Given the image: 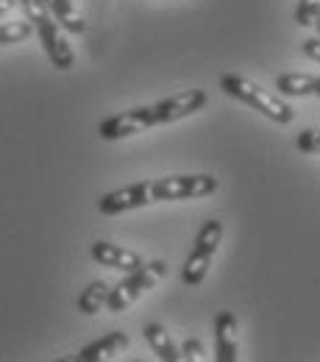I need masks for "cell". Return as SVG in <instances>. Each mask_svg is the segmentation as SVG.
<instances>
[{
    "label": "cell",
    "instance_id": "5",
    "mask_svg": "<svg viewBox=\"0 0 320 362\" xmlns=\"http://www.w3.org/2000/svg\"><path fill=\"white\" fill-rule=\"evenodd\" d=\"M218 189V179L198 173V176H167L150 181V201H186V198H206Z\"/></svg>",
    "mask_w": 320,
    "mask_h": 362
},
{
    "label": "cell",
    "instance_id": "3",
    "mask_svg": "<svg viewBox=\"0 0 320 362\" xmlns=\"http://www.w3.org/2000/svg\"><path fill=\"white\" fill-rule=\"evenodd\" d=\"M167 276V262L165 259H153V262H142V268L131 271L120 284H114L109 290L106 298V310L109 313H123L126 307H131L139 296H145L148 290H153L162 279Z\"/></svg>",
    "mask_w": 320,
    "mask_h": 362
},
{
    "label": "cell",
    "instance_id": "2",
    "mask_svg": "<svg viewBox=\"0 0 320 362\" xmlns=\"http://www.w3.org/2000/svg\"><path fill=\"white\" fill-rule=\"evenodd\" d=\"M220 87H223L226 95L237 98V100H242V103H248L251 109L262 112V115H265V117H271L273 123L287 126V123H292V117H295V112H292V106H290V103H284L278 95H271L265 87L254 84V81H251V78H245V76L226 73V76L220 78Z\"/></svg>",
    "mask_w": 320,
    "mask_h": 362
},
{
    "label": "cell",
    "instance_id": "10",
    "mask_svg": "<svg viewBox=\"0 0 320 362\" xmlns=\"http://www.w3.org/2000/svg\"><path fill=\"white\" fill-rule=\"evenodd\" d=\"M215 362H239L234 313H218L215 317Z\"/></svg>",
    "mask_w": 320,
    "mask_h": 362
},
{
    "label": "cell",
    "instance_id": "23",
    "mask_svg": "<svg viewBox=\"0 0 320 362\" xmlns=\"http://www.w3.org/2000/svg\"><path fill=\"white\" fill-rule=\"evenodd\" d=\"M312 95H318L320 98V76H315V92H312Z\"/></svg>",
    "mask_w": 320,
    "mask_h": 362
},
{
    "label": "cell",
    "instance_id": "4",
    "mask_svg": "<svg viewBox=\"0 0 320 362\" xmlns=\"http://www.w3.org/2000/svg\"><path fill=\"white\" fill-rule=\"evenodd\" d=\"M220 240H223V223L220 221H206L201 226L198 237H195V245H192V251H189V257H186V262L182 268V281L186 287H198L206 279Z\"/></svg>",
    "mask_w": 320,
    "mask_h": 362
},
{
    "label": "cell",
    "instance_id": "9",
    "mask_svg": "<svg viewBox=\"0 0 320 362\" xmlns=\"http://www.w3.org/2000/svg\"><path fill=\"white\" fill-rule=\"evenodd\" d=\"M92 259L97 262V265H103V268H114V271H137L142 268V259H139V254L134 251H129V248H123V245H114V243H106V240H97V243H92L90 248Z\"/></svg>",
    "mask_w": 320,
    "mask_h": 362
},
{
    "label": "cell",
    "instance_id": "18",
    "mask_svg": "<svg viewBox=\"0 0 320 362\" xmlns=\"http://www.w3.org/2000/svg\"><path fill=\"white\" fill-rule=\"evenodd\" d=\"M295 148L301 151V153H320V129H307V132H301L298 139H295Z\"/></svg>",
    "mask_w": 320,
    "mask_h": 362
},
{
    "label": "cell",
    "instance_id": "11",
    "mask_svg": "<svg viewBox=\"0 0 320 362\" xmlns=\"http://www.w3.org/2000/svg\"><path fill=\"white\" fill-rule=\"evenodd\" d=\"M126 349H129V334H126V332H109V334H103L100 340L90 343L87 349H81V351H78V360L109 362V360H114L120 351H126Z\"/></svg>",
    "mask_w": 320,
    "mask_h": 362
},
{
    "label": "cell",
    "instance_id": "15",
    "mask_svg": "<svg viewBox=\"0 0 320 362\" xmlns=\"http://www.w3.org/2000/svg\"><path fill=\"white\" fill-rule=\"evenodd\" d=\"M109 290H112V287H109L106 281H92V284H87V290L78 296V313H84V315L100 313V310L106 307Z\"/></svg>",
    "mask_w": 320,
    "mask_h": 362
},
{
    "label": "cell",
    "instance_id": "8",
    "mask_svg": "<svg viewBox=\"0 0 320 362\" xmlns=\"http://www.w3.org/2000/svg\"><path fill=\"white\" fill-rule=\"evenodd\" d=\"M145 129H153V120H150V106H137V109H129L123 115H114V117H106L97 129V134L103 136L106 142H114V139H126V136H134Z\"/></svg>",
    "mask_w": 320,
    "mask_h": 362
},
{
    "label": "cell",
    "instance_id": "7",
    "mask_svg": "<svg viewBox=\"0 0 320 362\" xmlns=\"http://www.w3.org/2000/svg\"><path fill=\"white\" fill-rule=\"evenodd\" d=\"M148 204H153L150 201V181H137V184L106 192L97 201V209H100V215H123V212H131V209L148 206Z\"/></svg>",
    "mask_w": 320,
    "mask_h": 362
},
{
    "label": "cell",
    "instance_id": "6",
    "mask_svg": "<svg viewBox=\"0 0 320 362\" xmlns=\"http://www.w3.org/2000/svg\"><path fill=\"white\" fill-rule=\"evenodd\" d=\"M206 100H209V95L203 90H184L179 95H170V98L153 103L150 106V120H153V126L176 123L182 117H189V115L201 112L206 106Z\"/></svg>",
    "mask_w": 320,
    "mask_h": 362
},
{
    "label": "cell",
    "instance_id": "22",
    "mask_svg": "<svg viewBox=\"0 0 320 362\" xmlns=\"http://www.w3.org/2000/svg\"><path fill=\"white\" fill-rule=\"evenodd\" d=\"M56 362H81V360H78V354H73V357H61V360H56Z\"/></svg>",
    "mask_w": 320,
    "mask_h": 362
},
{
    "label": "cell",
    "instance_id": "1",
    "mask_svg": "<svg viewBox=\"0 0 320 362\" xmlns=\"http://www.w3.org/2000/svg\"><path fill=\"white\" fill-rule=\"evenodd\" d=\"M25 11V20L34 25V31L40 34V42L45 47L47 59L56 70H73L76 67V53L67 42V37L61 34V25L53 20V14L47 11L42 0H17Z\"/></svg>",
    "mask_w": 320,
    "mask_h": 362
},
{
    "label": "cell",
    "instance_id": "20",
    "mask_svg": "<svg viewBox=\"0 0 320 362\" xmlns=\"http://www.w3.org/2000/svg\"><path fill=\"white\" fill-rule=\"evenodd\" d=\"M301 50H304V53H307L312 62H320V37H318V40H307V42L301 45Z\"/></svg>",
    "mask_w": 320,
    "mask_h": 362
},
{
    "label": "cell",
    "instance_id": "13",
    "mask_svg": "<svg viewBox=\"0 0 320 362\" xmlns=\"http://www.w3.org/2000/svg\"><path fill=\"white\" fill-rule=\"evenodd\" d=\"M47 6V11L53 14V20L64 28V31H70V34H84L87 31V20H84V14L78 11V6H76V0H42Z\"/></svg>",
    "mask_w": 320,
    "mask_h": 362
},
{
    "label": "cell",
    "instance_id": "14",
    "mask_svg": "<svg viewBox=\"0 0 320 362\" xmlns=\"http://www.w3.org/2000/svg\"><path fill=\"white\" fill-rule=\"evenodd\" d=\"M275 90L290 98H304L315 92V76L309 73H281L275 76Z\"/></svg>",
    "mask_w": 320,
    "mask_h": 362
},
{
    "label": "cell",
    "instance_id": "21",
    "mask_svg": "<svg viewBox=\"0 0 320 362\" xmlns=\"http://www.w3.org/2000/svg\"><path fill=\"white\" fill-rule=\"evenodd\" d=\"M14 6H17V0H0V20H3Z\"/></svg>",
    "mask_w": 320,
    "mask_h": 362
},
{
    "label": "cell",
    "instance_id": "24",
    "mask_svg": "<svg viewBox=\"0 0 320 362\" xmlns=\"http://www.w3.org/2000/svg\"><path fill=\"white\" fill-rule=\"evenodd\" d=\"M315 28H318V37H320V14H318V20H315Z\"/></svg>",
    "mask_w": 320,
    "mask_h": 362
},
{
    "label": "cell",
    "instance_id": "16",
    "mask_svg": "<svg viewBox=\"0 0 320 362\" xmlns=\"http://www.w3.org/2000/svg\"><path fill=\"white\" fill-rule=\"evenodd\" d=\"M34 34V25L28 20H11V23H0V45H14L23 42Z\"/></svg>",
    "mask_w": 320,
    "mask_h": 362
},
{
    "label": "cell",
    "instance_id": "12",
    "mask_svg": "<svg viewBox=\"0 0 320 362\" xmlns=\"http://www.w3.org/2000/svg\"><path fill=\"white\" fill-rule=\"evenodd\" d=\"M142 334H145L148 346L153 349V354L162 362H186L182 354V349L173 343V337L167 334V329H165L162 323H148V326L142 329Z\"/></svg>",
    "mask_w": 320,
    "mask_h": 362
},
{
    "label": "cell",
    "instance_id": "25",
    "mask_svg": "<svg viewBox=\"0 0 320 362\" xmlns=\"http://www.w3.org/2000/svg\"><path fill=\"white\" fill-rule=\"evenodd\" d=\"M137 362H142V360H137Z\"/></svg>",
    "mask_w": 320,
    "mask_h": 362
},
{
    "label": "cell",
    "instance_id": "17",
    "mask_svg": "<svg viewBox=\"0 0 320 362\" xmlns=\"http://www.w3.org/2000/svg\"><path fill=\"white\" fill-rule=\"evenodd\" d=\"M318 14H320V0H301L298 8H295V23H298L301 28L315 25Z\"/></svg>",
    "mask_w": 320,
    "mask_h": 362
},
{
    "label": "cell",
    "instance_id": "19",
    "mask_svg": "<svg viewBox=\"0 0 320 362\" xmlns=\"http://www.w3.org/2000/svg\"><path fill=\"white\" fill-rule=\"evenodd\" d=\"M182 354L186 362H209L206 357V349H203V343L198 340V337H186L182 343Z\"/></svg>",
    "mask_w": 320,
    "mask_h": 362
}]
</instances>
